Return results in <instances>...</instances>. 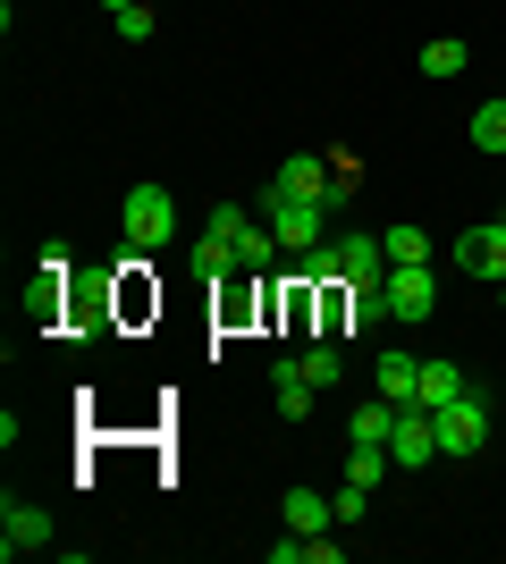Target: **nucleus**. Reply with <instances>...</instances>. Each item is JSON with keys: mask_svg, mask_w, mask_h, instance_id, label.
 Here are the masks:
<instances>
[{"mask_svg": "<svg viewBox=\"0 0 506 564\" xmlns=\"http://www.w3.org/2000/svg\"><path fill=\"white\" fill-rule=\"evenodd\" d=\"M254 203H262L270 236H279L288 253H304V245H321V236H330V203H304V194H288L279 177H270V186L254 194Z\"/></svg>", "mask_w": 506, "mask_h": 564, "instance_id": "f257e3e1", "label": "nucleus"}, {"mask_svg": "<svg viewBox=\"0 0 506 564\" xmlns=\"http://www.w3.org/2000/svg\"><path fill=\"white\" fill-rule=\"evenodd\" d=\"M119 228H127V245H136V253L169 245V236H177V194H169V186H127Z\"/></svg>", "mask_w": 506, "mask_h": 564, "instance_id": "f03ea898", "label": "nucleus"}, {"mask_svg": "<svg viewBox=\"0 0 506 564\" xmlns=\"http://www.w3.org/2000/svg\"><path fill=\"white\" fill-rule=\"evenodd\" d=\"M431 422H439V455H482L489 447V397L482 388H464L456 404H439Z\"/></svg>", "mask_w": 506, "mask_h": 564, "instance_id": "7ed1b4c3", "label": "nucleus"}, {"mask_svg": "<svg viewBox=\"0 0 506 564\" xmlns=\"http://www.w3.org/2000/svg\"><path fill=\"white\" fill-rule=\"evenodd\" d=\"M380 295H388V321H431V312H439L431 261H397V270L380 279Z\"/></svg>", "mask_w": 506, "mask_h": 564, "instance_id": "20e7f679", "label": "nucleus"}, {"mask_svg": "<svg viewBox=\"0 0 506 564\" xmlns=\"http://www.w3.org/2000/svg\"><path fill=\"white\" fill-rule=\"evenodd\" d=\"M51 547V514L34 497H0V556H43Z\"/></svg>", "mask_w": 506, "mask_h": 564, "instance_id": "39448f33", "label": "nucleus"}, {"mask_svg": "<svg viewBox=\"0 0 506 564\" xmlns=\"http://www.w3.org/2000/svg\"><path fill=\"white\" fill-rule=\"evenodd\" d=\"M456 270H473L482 286H506V212L489 228H464L456 236Z\"/></svg>", "mask_w": 506, "mask_h": 564, "instance_id": "423d86ee", "label": "nucleus"}, {"mask_svg": "<svg viewBox=\"0 0 506 564\" xmlns=\"http://www.w3.org/2000/svg\"><path fill=\"white\" fill-rule=\"evenodd\" d=\"M388 455H397V471H422L439 455V422L422 413V404H406L397 413V430H388Z\"/></svg>", "mask_w": 506, "mask_h": 564, "instance_id": "0eeeda50", "label": "nucleus"}, {"mask_svg": "<svg viewBox=\"0 0 506 564\" xmlns=\"http://www.w3.org/2000/svg\"><path fill=\"white\" fill-rule=\"evenodd\" d=\"M337 270H346V286H380L388 279V245L380 236H337Z\"/></svg>", "mask_w": 506, "mask_h": 564, "instance_id": "6e6552de", "label": "nucleus"}, {"mask_svg": "<svg viewBox=\"0 0 506 564\" xmlns=\"http://www.w3.org/2000/svg\"><path fill=\"white\" fill-rule=\"evenodd\" d=\"M279 186H288V194H304V203H330V194H337V169H330V152H288Z\"/></svg>", "mask_w": 506, "mask_h": 564, "instance_id": "1a4fd4ad", "label": "nucleus"}, {"mask_svg": "<svg viewBox=\"0 0 506 564\" xmlns=\"http://www.w3.org/2000/svg\"><path fill=\"white\" fill-rule=\"evenodd\" d=\"M372 388H380L388 404H413V388H422V354H406V346H388L380 362H372Z\"/></svg>", "mask_w": 506, "mask_h": 564, "instance_id": "9d476101", "label": "nucleus"}, {"mask_svg": "<svg viewBox=\"0 0 506 564\" xmlns=\"http://www.w3.org/2000/svg\"><path fill=\"white\" fill-rule=\"evenodd\" d=\"M464 388H473V379H464L456 362H439V354H422V388H413V404H422V413H439V404H456Z\"/></svg>", "mask_w": 506, "mask_h": 564, "instance_id": "9b49d317", "label": "nucleus"}, {"mask_svg": "<svg viewBox=\"0 0 506 564\" xmlns=\"http://www.w3.org/2000/svg\"><path fill=\"white\" fill-rule=\"evenodd\" d=\"M288 531H337V497H321V489H288Z\"/></svg>", "mask_w": 506, "mask_h": 564, "instance_id": "f8f14e48", "label": "nucleus"}, {"mask_svg": "<svg viewBox=\"0 0 506 564\" xmlns=\"http://www.w3.org/2000/svg\"><path fill=\"white\" fill-rule=\"evenodd\" d=\"M279 253H288V245L270 236V219H245V228H237V261L254 270V279H262V270H279Z\"/></svg>", "mask_w": 506, "mask_h": 564, "instance_id": "ddd939ff", "label": "nucleus"}, {"mask_svg": "<svg viewBox=\"0 0 506 564\" xmlns=\"http://www.w3.org/2000/svg\"><path fill=\"white\" fill-rule=\"evenodd\" d=\"M270 388H279V413H288V422H304V413H313V379H304V362H279V371H270Z\"/></svg>", "mask_w": 506, "mask_h": 564, "instance_id": "4468645a", "label": "nucleus"}, {"mask_svg": "<svg viewBox=\"0 0 506 564\" xmlns=\"http://www.w3.org/2000/svg\"><path fill=\"white\" fill-rule=\"evenodd\" d=\"M295 279L304 286H346V270H337V236H321V245H304V253H295Z\"/></svg>", "mask_w": 506, "mask_h": 564, "instance_id": "2eb2a0df", "label": "nucleus"}, {"mask_svg": "<svg viewBox=\"0 0 506 564\" xmlns=\"http://www.w3.org/2000/svg\"><path fill=\"white\" fill-rule=\"evenodd\" d=\"M295 362H304V379H313L321 397H330L337 379H346V354H337V346H330V337H321V346H304V354H295Z\"/></svg>", "mask_w": 506, "mask_h": 564, "instance_id": "dca6fc26", "label": "nucleus"}, {"mask_svg": "<svg viewBox=\"0 0 506 564\" xmlns=\"http://www.w3.org/2000/svg\"><path fill=\"white\" fill-rule=\"evenodd\" d=\"M397 413H406V404H355V430H346V438H372V447H388V430H397Z\"/></svg>", "mask_w": 506, "mask_h": 564, "instance_id": "f3484780", "label": "nucleus"}, {"mask_svg": "<svg viewBox=\"0 0 506 564\" xmlns=\"http://www.w3.org/2000/svg\"><path fill=\"white\" fill-rule=\"evenodd\" d=\"M380 245H388V270H397V261H431V236L413 228V219H397V228H380Z\"/></svg>", "mask_w": 506, "mask_h": 564, "instance_id": "a211bd4d", "label": "nucleus"}, {"mask_svg": "<svg viewBox=\"0 0 506 564\" xmlns=\"http://www.w3.org/2000/svg\"><path fill=\"white\" fill-rule=\"evenodd\" d=\"M473 143H482V152H506V94H489L482 110H473Z\"/></svg>", "mask_w": 506, "mask_h": 564, "instance_id": "6ab92c4d", "label": "nucleus"}, {"mask_svg": "<svg viewBox=\"0 0 506 564\" xmlns=\"http://www.w3.org/2000/svg\"><path fill=\"white\" fill-rule=\"evenodd\" d=\"M464 59H473V51H464L456 34H439V43L422 51V76H439V85H448V76H464Z\"/></svg>", "mask_w": 506, "mask_h": 564, "instance_id": "aec40b11", "label": "nucleus"}, {"mask_svg": "<svg viewBox=\"0 0 506 564\" xmlns=\"http://www.w3.org/2000/svg\"><path fill=\"white\" fill-rule=\"evenodd\" d=\"M119 43H152V0H136V9H119Z\"/></svg>", "mask_w": 506, "mask_h": 564, "instance_id": "412c9836", "label": "nucleus"}, {"mask_svg": "<svg viewBox=\"0 0 506 564\" xmlns=\"http://www.w3.org/2000/svg\"><path fill=\"white\" fill-rule=\"evenodd\" d=\"M304 564H346V540H330V531H313V540H304Z\"/></svg>", "mask_w": 506, "mask_h": 564, "instance_id": "4be33fe9", "label": "nucleus"}, {"mask_svg": "<svg viewBox=\"0 0 506 564\" xmlns=\"http://www.w3.org/2000/svg\"><path fill=\"white\" fill-rule=\"evenodd\" d=\"M363 506H372V489H355V480H346V489H337V522H363Z\"/></svg>", "mask_w": 506, "mask_h": 564, "instance_id": "5701e85b", "label": "nucleus"}, {"mask_svg": "<svg viewBox=\"0 0 506 564\" xmlns=\"http://www.w3.org/2000/svg\"><path fill=\"white\" fill-rule=\"evenodd\" d=\"M101 9H110V18H119V9H136V0H101Z\"/></svg>", "mask_w": 506, "mask_h": 564, "instance_id": "b1692460", "label": "nucleus"}, {"mask_svg": "<svg viewBox=\"0 0 506 564\" xmlns=\"http://www.w3.org/2000/svg\"><path fill=\"white\" fill-rule=\"evenodd\" d=\"M498 304H506V286H498Z\"/></svg>", "mask_w": 506, "mask_h": 564, "instance_id": "393cba45", "label": "nucleus"}]
</instances>
